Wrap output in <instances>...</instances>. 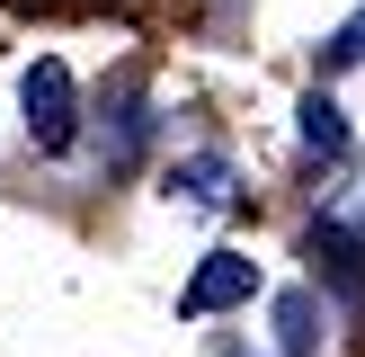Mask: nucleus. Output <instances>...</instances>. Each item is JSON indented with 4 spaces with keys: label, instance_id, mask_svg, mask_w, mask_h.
Wrapping results in <instances>:
<instances>
[{
    "label": "nucleus",
    "instance_id": "obj_1",
    "mask_svg": "<svg viewBox=\"0 0 365 357\" xmlns=\"http://www.w3.org/2000/svg\"><path fill=\"white\" fill-rule=\"evenodd\" d=\"M18 99H27V134H36V152H63V143H71V71L45 54V63H27Z\"/></svg>",
    "mask_w": 365,
    "mask_h": 357
},
{
    "label": "nucleus",
    "instance_id": "obj_2",
    "mask_svg": "<svg viewBox=\"0 0 365 357\" xmlns=\"http://www.w3.org/2000/svg\"><path fill=\"white\" fill-rule=\"evenodd\" d=\"M250 295H259V259H241V250H214V259L187 277L178 313L196 321V313H223V303H250Z\"/></svg>",
    "mask_w": 365,
    "mask_h": 357
},
{
    "label": "nucleus",
    "instance_id": "obj_3",
    "mask_svg": "<svg viewBox=\"0 0 365 357\" xmlns=\"http://www.w3.org/2000/svg\"><path fill=\"white\" fill-rule=\"evenodd\" d=\"M303 152H321V161L348 152V116H339L330 89H312V99H303Z\"/></svg>",
    "mask_w": 365,
    "mask_h": 357
},
{
    "label": "nucleus",
    "instance_id": "obj_4",
    "mask_svg": "<svg viewBox=\"0 0 365 357\" xmlns=\"http://www.w3.org/2000/svg\"><path fill=\"white\" fill-rule=\"evenodd\" d=\"M178 188H187L196 206H223V196H232V170H223V161H214V152H196L187 170H178Z\"/></svg>",
    "mask_w": 365,
    "mask_h": 357
},
{
    "label": "nucleus",
    "instance_id": "obj_5",
    "mask_svg": "<svg viewBox=\"0 0 365 357\" xmlns=\"http://www.w3.org/2000/svg\"><path fill=\"white\" fill-rule=\"evenodd\" d=\"M277 331H285V357H312L321 331H312V295H285L277 303Z\"/></svg>",
    "mask_w": 365,
    "mask_h": 357
},
{
    "label": "nucleus",
    "instance_id": "obj_6",
    "mask_svg": "<svg viewBox=\"0 0 365 357\" xmlns=\"http://www.w3.org/2000/svg\"><path fill=\"white\" fill-rule=\"evenodd\" d=\"M321 63H365V9H356L348 27L330 36V45H321Z\"/></svg>",
    "mask_w": 365,
    "mask_h": 357
}]
</instances>
